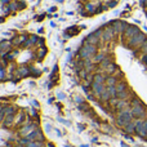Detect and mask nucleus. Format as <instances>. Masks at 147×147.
<instances>
[{"label":"nucleus","mask_w":147,"mask_h":147,"mask_svg":"<svg viewBox=\"0 0 147 147\" xmlns=\"http://www.w3.org/2000/svg\"><path fill=\"white\" fill-rule=\"evenodd\" d=\"M132 117H133L132 111H123L121 114L119 115V117L116 119V123H117V125H120V127H124V125H127L128 123L132 121Z\"/></svg>","instance_id":"nucleus-1"},{"label":"nucleus","mask_w":147,"mask_h":147,"mask_svg":"<svg viewBox=\"0 0 147 147\" xmlns=\"http://www.w3.org/2000/svg\"><path fill=\"white\" fill-rule=\"evenodd\" d=\"M145 112H146V109H145V106H143L142 103L136 105V106H133V109H132V114H133V116H138V117H141V116H143V115H145Z\"/></svg>","instance_id":"nucleus-2"},{"label":"nucleus","mask_w":147,"mask_h":147,"mask_svg":"<svg viewBox=\"0 0 147 147\" xmlns=\"http://www.w3.org/2000/svg\"><path fill=\"white\" fill-rule=\"evenodd\" d=\"M145 39H146V36L143 35V34H137V35H134L132 38V40H130V44H132V45H137V44L143 43V41H145Z\"/></svg>","instance_id":"nucleus-3"},{"label":"nucleus","mask_w":147,"mask_h":147,"mask_svg":"<svg viewBox=\"0 0 147 147\" xmlns=\"http://www.w3.org/2000/svg\"><path fill=\"white\" fill-rule=\"evenodd\" d=\"M93 90H94V93H96V94L101 96V94L105 92V88H103V85H102V84H99V83H93Z\"/></svg>","instance_id":"nucleus-4"},{"label":"nucleus","mask_w":147,"mask_h":147,"mask_svg":"<svg viewBox=\"0 0 147 147\" xmlns=\"http://www.w3.org/2000/svg\"><path fill=\"white\" fill-rule=\"evenodd\" d=\"M125 130H127V133L136 132V121L134 123H128V124L125 125Z\"/></svg>","instance_id":"nucleus-5"},{"label":"nucleus","mask_w":147,"mask_h":147,"mask_svg":"<svg viewBox=\"0 0 147 147\" xmlns=\"http://www.w3.org/2000/svg\"><path fill=\"white\" fill-rule=\"evenodd\" d=\"M125 89H127V85H125V84H119V85L116 86V93H121V92H125Z\"/></svg>","instance_id":"nucleus-6"},{"label":"nucleus","mask_w":147,"mask_h":147,"mask_svg":"<svg viewBox=\"0 0 147 147\" xmlns=\"http://www.w3.org/2000/svg\"><path fill=\"white\" fill-rule=\"evenodd\" d=\"M102 81H103V78H102L101 75H94L93 83H99V84H102Z\"/></svg>","instance_id":"nucleus-7"},{"label":"nucleus","mask_w":147,"mask_h":147,"mask_svg":"<svg viewBox=\"0 0 147 147\" xmlns=\"http://www.w3.org/2000/svg\"><path fill=\"white\" fill-rule=\"evenodd\" d=\"M115 83H116V79L115 78H109L107 79V84H109V85H114Z\"/></svg>","instance_id":"nucleus-8"},{"label":"nucleus","mask_w":147,"mask_h":147,"mask_svg":"<svg viewBox=\"0 0 147 147\" xmlns=\"http://www.w3.org/2000/svg\"><path fill=\"white\" fill-rule=\"evenodd\" d=\"M141 61H142V63H143V65H146V66H147V54H145V56H142Z\"/></svg>","instance_id":"nucleus-9"}]
</instances>
